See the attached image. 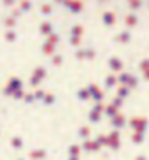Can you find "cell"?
I'll list each match as a JSON object with an SVG mask.
<instances>
[{"instance_id":"cell-1","label":"cell","mask_w":149,"mask_h":160,"mask_svg":"<svg viewBox=\"0 0 149 160\" xmlns=\"http://www.w3.org/2000/svg\"><path fill=\"white\" fill-rule=\"evenodd\" d=\"M18 90H23V81H21V78H18V76H12V78L7 81V85L4 86L2 93H4L5 97H12L14 92H18Z\"/></svg>"},{"instance_id":"cell-2","label":"cell","mask_w":149,"mask_h":160,"mask_svg":"<svg viewBox=\"0 0 149 160\" xmlns=\"http://www.w3.org/2000/svg\"><path fill=\"white\" fill-rule=\"evenodd\" d=\"M128 127L133 128V132H147L149 120L144 116H133L130 122H128Z\"/></svg>"},{"instance_id":"cell-3","label":"cell","mask_w":149,"mask_h":160,"mask_svg":"<svg viewBox=\"0 0 149 160\" xmlns=\"http://www.w3.org/2000/svg\"><path fill=\"white\" fill-rule=\"evenodd\" d=\"M103 111H105V104L97 102L93 108H91V111L88 113V120L91 123H100L102 122V116H103Z\"/></svg>"},{"instance_id":"cell-4","label":"cell","mask_w":149,"mask_h":160,"mask_svg":"<svg viewBox=\"0 0 149 160\" xmlns=\"http://www.w3.org/2000/svg\"><path fill=\"white\" fill-rule=\"evenodd\" d=\"M46 76H47L46 67H37V69L33 71V74H32V78H30V83H28V85L33 86V88H39V86H41V81L46 79Z\"/></svg>"},{"instance_id":"cell-5","label":"cell","mask_w":149,"mask_h":160,"mask_svg":"<svg viewBox=\"0 0 149 160\" xmlns=\"http://www.w3.org/2000/svg\"><path fill=\"white\" fill-rule=\"evenodd\" d=\"M107 146L112 151H118L121 148V134H119V130H112L111 134H107Z\"/></svg>"},{"instance_id":"cell-6","label":"cell","mask_w":149,"mask_h":160,"mask_svg":"<svg viewBox=\"0 0 149 160\" xmlns=\"http://www.w3.org/2000/svg\"><path fill=\"white\" fill-rule=\"evenodd\" d=\"M75 60H93L97 57V51H95L93 48H79L77 51H75Z\"/></svg>"},{"instance_id":"cell-7","label":"cell","mask_w":149,"mask_h":160,"mask_svg":"<svg viewBox=\"0 0 149 160\" xmlns=\"http://www.w3.org/2000/svg\"><path fill=\"white\" fill-rule=\"evenodd\" d=\"M107 65L112 71V74H119V72H123V69H125V63H123V60L119 57H111L107 60Z\"/></svg>"},{"instance_id":"cell-8","label":"cell","mask_w":149,"mask_h":160,"mask_svg":"<svg viewBox=\"0 0 149 160\" xmlns=\"http://www.w3.org/2000/svg\"><path fill=\"white\" fill-rule=\"evenodd\" d=\"M86 88H88V92H89V97L95 100V104H97V102H102V99H103V90L100 88V86L95 85V83H91V85H88Z\"/></svg>"},{"instance_id":"cell-9","label":"cell","mask_w":149,"mask_h":160,"mask_svg":"<svg viewBox=\"0 0 149 160\" xmlns=\"http://www.w3.org/2000/svg\"><path fill=\"white\" fill-rule=\"evenodd\" d=\"M81 150L86 151V153H98V151L102 150V146L98 144L95 139H86V141H83V144H81Z\"/></svg>"},{"instance_id":"cell-10","label":"cell","mask_w":149,"mask_h":160,"mask_svg":"<svg viewBox=\"0 0 149 160\" xmlns=\"http://www.w3.org/2000/svg\"><path fill=\"white\" fill-rule=\"evenodd\" d=\"M65 9H69L72 14H81L84 9V2L83 0H67Z\"/></svg>"},{"instance_id":"cell-11","label":"cell","mask_w":149,"mask_h":160,"mask_svg":"<svg viewBox=\"0 0 149 160\" xmlns=\"http://www.w3.org/2000/svg\"><path fill=\"white\" fill-rule=\"evenodd\" d=\"M111 125H112V128H114V130H121V128L128 127V120H126V116L123 113H119L118 116H114L111 120Z\"/></svg>"},{"instance_id":"cell-12","label":"cell","mask_w":149,"mask_h":160,"mask_svg":"<svg viewBox=\"0 0 149 160\" xmlns=\"http://www.w3.org/2000/svg\"><path fill=\"white\" fill-rule=\"evenodd\" d=\"M39 32L44 35V37H49L51 33H55V27H53V23L49 21V19H46V21H42L41 23V27H39Z\"/></svg>"},{"instance_id":"cell-13","label":"cell","mask_w":149,"mask_h":160,"mask_svg":"<svg viewBox=\"0 0 149 160\" xmlns=\"http://www.w3.org/2000/svg\"><path fill=\"white\" fill-rule=\"evenodd\" d=\"M116 14H114V12H112V11H105V12H103L102 14V23L105 25V27H107V28H111V27H114V25H116Z\"/></svg>"},{"instance_id":"cell-14","label":"cell","mask_w":149,"mask_h":160,"mask_svg":"<svg viewBox=\"0 0 149 160\" xmlns=\"http://www.w3.org/2000/svg\"><path fill=\"white\" fill-rule=\"evenodd\" d=\"M114 41H116V42H119V44H128L132 41V32L128 28L121 30L119 33H116V35H114Z\"/></svg>"},{"instance_id":"cell-15","label":"cell","mask_w":149,"mask_h":160,"mask_svg":"<svg viewBox=\"0 0 149 160\" xmlns=\"http://www.w3.org/2000/svg\"><path fill=\"white\" fill-rule=\"evenodd\" d=\"M125 25L128 27V30L137 27V25H139V16H137L135 12H128V14L125 16Z\"/></svg>"},{"instance_id":"cell-16","label":"cell","mask_w":149,"mask_h":160,"mask_svg":"<svg viewBox=\"0 0 149 160\" xmlns=\"http://www.w3.org/2000/svg\"><path fill=\"white\" fill-rule=\"evenodd\" d=\"M46 153L47 151L44 150V148H37V150H32L28 153V158L30 160H44L46 158Z\"/></svg>"},{"instance_id":"cell-17","label":"cell","mask_w":149,"mask_h":160,"mask_svg":"<svg viewBox=\"0 0 149 160\" xmlns=\"http://www.w3.org/2000/svg\"><path fill=\"white\" fill-rule=\"evenodd\" d=\"M89 136H91V127L89 125H83V127L77 128V137L79 139L86 141V139H89Z\"/></svg>"},{"instance_id":"cell-18","label":"cell","mask_w":149,"mask_h":160,"mask_svg":"<svg viewBox=\"0 0 149 160\" xmlns=\"http://www.w3.org/2000/svg\"><path fill=\"white\" fill-rule=\"evenodd\" d=\"M132 76H133V74H130V72H126V71L119 72V74H118V83H119V86H128Z\"/></svg>"},{"instance_id":"cell-19","label":"cell","mask_w":149,"mask_h":160,"mask_svg":"<svg viewBox=\"0 0 149 160\" xmlns=\"http://www.w3.org/2000/svg\"><path fill=\"white\" fill-rule=\"evenodd\" d=\"M41 51H42V55H46V57H55V55H56V53H55L56 51V46H53V44H49V42L44 41Z\"/></svg>"},{"instance_id":"cell-20","label":"cell","mask_w":149,"mask_h":160,"mask_svg":"<svg viewBox=\"0 0 149 160\" xmlns=\"http://www.w3.org/2000/svg\"><path fill=\"white\" fill-rule=\"evenodd\" d=\"M103 83H105V90H112L118 85V74H107Z\"/></svg>"},{"instance_id":"cell-21","label":"cell","mask_w":149,"mask_h":160,"mask_svg":"<svg viewBox=\"0 0 149 160\" xmlns=\"http://www.w3.org/2000/svg\"><path fill=\"white\" fill-rule=\"evenodd\" d=\"M103 114H105L107 118H111V120H112L114 116H118V114H119V109L114 108L112 104H107V106H105V111H103Z\"/></svg>"},{"instance_id":"cell-22","label":"cell","mask_w":149,"mask_h":160,"mask_svg":"<svg viewBox=\"0 0 149 160\" xmlns=\"http://www.w3.org/2000/svg\"><path fill=\"white\" fill-rule=\"evenodd\" d=\"M75 97L81 100V102H86V100H89L91 97H89V92L88 88H79L77 90V93H75Z\"/></svg>"},{"instance_id":"cell-23","label":"cell","mask_w":149,"mask_h":160,"mask_svg":"<svg viewBox=\"0 0 149 160\" xmlns=\"http://www.w3.org/2000/svg\"><path fill=\"white\" fill-rule=\"evenodd\" d=\"M128 7H130L132 12H137L139 9L144 7V0H132V2H128Z\"/></svg>"},{"instance_id":"cell-24","label":"cell","mask_w":149,"mask_h":160,"mask_svg":"<svg viewBox=\"0 0 149 160\" xmlns=\"http://www.w3.org/2000/svg\"><path fill=\"white\" fill-rule=\"evenodd\" d=\"M144 137H146V132H133L132 134V142L133 144H142L144 142Z\"/></svg>"},{"instance_id":"cell-25","label":"cell","mask_w":149,"mask_h":160,"mask_svg":"<svg viewBox=\"0 0 149 160\" xmlns=\"http://www.w3.org/2000/svg\"><path fill=\"white\" fill-rule=\"evenodd\" d=\"M81 144H77V142H74V144L69 146V157H79L81 155Z\"/></svg>"},{"instance_id":"cell-26","label":"cell","mask_w":149,"mask_h":160,"mask_svg":"<svg viewBox=\"0 0 149 160\" xmlns=\"http://www.w3.org/2000/svg\"><path fill=\"white\" fill-rule=\"evenodd\" d=\"M84 33V27L83 25H72V28H70V35H74V37H83Z\"/></svg>"},{"instance_id":"cell-27","label":"cell","mask_w":149,"mask_h":160,"mask_svg":"<svg viewBox=\"0 0 149 160\" xmlns=\"http://www.w3.org/2000/svg\"><path fill=\"white\" fill-rule=\"evenodd\" d=\"M4 39L7 41V42H16V39H18V32H16V30H5Z\"/></svg>"},{"instance_id":"cell-28","label":"cell","mask_w":149,"mask_h":160,"mask_svg":"<svg viewBox=\"0 0 149 160\" xmlns=\"http://www.w3.org/2000/svg\"><path fill=\"white\" fill-rule=\"evenodd\" d=\"M41 14L42 16H51L53 14V5L49 4V2H44V4L41 5Z\"/></svg>"},{"instance_id":"cell-29","label":"cell","mask_w":149,"mask_h":160,"mask_svg":"<svg viewBox=\"0 0 149 160\" xmlns=\"http://www.w3.org/2000/svg\"><path fill=\"white\" fill-rule=\"evenodd\" d=\"M16 21H18V19L14 18V16H7V18L4 19V25H5V28L7 30H14V27H16Z\"/></svg>"},{"instance_id":"cell-30","label":"cell","mask_w":149,"mask_h":160,"mask_svg":"<svg viewBox=\"0 0 149 160\" xmlns=\"http://www.w3.org/2000/svg\"><path fill=\"white\" fill-rule=\"evenodd\" d=\"M19 11H21V12H28V11L32 9V0H21V2H19V7H18Z\"/></svg>"},{"instance_id":"cell-31","label":"cell","mask_w":149,"mask_h":160,"mask_svg":"<svg viewBox=\"0 0 149 160\" xmlns=\"http://www.w3.org/2000/svg\"><path fill=\"white\" fill-rule=\"evenodd\" d=\"M11 146H12L14 150H21V148H23V139L19 136H14L12 139H11Z\"/></svg>"},{"instance_id":"cell-32","label":"cell","mask_w":149,"mask_h":160,"mask_svg":"<svg viewBox=\"0 0 149 160\" xmlns=\"http://www.w3.org/2000/svg\"><path fill=\"white\" fill-rule=\"evenodd\" d=\"M130 92H132V90L128 88V86H119V88H118V95H116V97H119V99L125 100L126 97L130 95Z\"/></svg>"},{"instance_id":"cell-33","label":"cell","mask_w":149,"mask_h":160,"mask_svg":"<svg viewBox=\"0 0 149 160\" xmlns=\"http://www.w3.org/2000/svg\"><path fill=\"white\" fill-rule=\"evenodd\" d=\"M46 42H49V44H53V46H58V42H60V33H51L49 37L46 39Z\"/></svg>"},{"instance_id":"cell-34","label":"cell","mask_w":149,"mask_h":160,"mask_svg":"<svg viewBox=\"0 0 149 160\" xmlns=\"http://www.w3.org/2000/svg\"><path fill=\"white\" fill-rule=\"evenodd\" d=\"M139 69H140V72H142V74L149 71V58H142V60H140Z\"/></svg>"},{"instance_id":"cell-35","label":"cell","mask_w":149,"mask_h":160,"mask_svg":"<svg viewBox=\"0 0 149 160\" xmlns=\"http://www.w3.org/2000/svg\"><path fill=\"white\" fill-rule=\"evenodd\" d=\"M42 102L46 104V106H53V104L56 102V97L53 93H46V97H44V100Z\"/></svg>"},{"instance_id":"cell-36","label":"cell","mask_w":149,"mask_h":160,"mask_svg":"<svg viewBox=\"0 0 149 160\" xmlns=\"http://www.w3.org/2000/svg\"><path fill=\"white\" fill-rule=\"evenodd\" d=\"M33 97H35V100H44V97H46V92L42 88H37L35 92H33Z\"/></svg>"},{"instance_id":"cell-37","label":"cell","mask_w":149,"mask_h":160,"mask_svg":"<svg viewBox=\"0 0 149 160\" xmlns=\"http://www.w3.org/2000/svg\"><path fill=\"white\" fill-rule=\"evenodd\" d=\"M95 141H97L100 146H107V136H103V134H98V136L95 137Z\"/></svg>"},{"instance_id":"cell-38","label":"cell","mask_w":149,"mask_h":160,"mask_svg":"<svg viewBox=\"0 0 149 160\" xmlns=\"http://www.w3.org/2000/svg\"><path fill=\"white\" fill-rule=\"evenodd\" d=\"M69 44H70V46H74V48H79L81 46V37H74V35H70Z\"/></svg>"},{"instance_id":"cell-39","label":"cell","mask_w":149,"mask_h":160,"mask_svg":"<svg viewBox=\"0 0 149 160\" xmlns=\"http://www.w3.org/2000/svg\"><path fill=\"white\" fill-rule=\"evenodd\" d=\"M51 62H53V65H61L63 63V55H55V57H51Z\"/></svg>"},{"instance_id":"cell-40","label":"cell","mask_w":149,"mask_h":160,"mask_svg":"<svg viewBox=\"0 0 149 160\" xmlns=\"http://www.w3.org/2000/svg\"><path fill=\"white\" fill-rule=\"evenodd\" d=\"M25 90H18V92H14V95H12V99H16V100H25Z\"/></svg>"},{"instance_id":"cell-41","label":"cell","mask_w":149,"mask_h":160,"mask_svg":"<svg viewBox=\"0 0 149 160\" xmlns=\"http://www.w3.org/2000/svg\"><path fill=\"white\" fill-rule=\"evenodd\" d=\"M123 102H125V100L123 99H119V97H114V99H112V106H114V108H118V109H121V106H123Z\"/></svg>"},{"instance_id":"cell-42","label":"cell","mask_w":149,"mask_h":160,"mask_svg":"<svg viewBox=\"0 0 149 160\" xmlns=\"http://www.w3.org/2000/svg\"><path fill=\"white\" fill-rule=\"evenodd\" d=\"M139 86V78H135V76H132V79H130V83H128V88H137Z\"/></svg>"},{"instance_id":"cell-43","label":"cell","mask_w":149,"mask_h":160,"mask_svg":"<svg viewBox=\"0 0 149 160\" xmlns=\"http://www.w3.org/2000/svg\"><path fill=\"white\" fill-rule=\"evenodd\" d=\"M2 4H4L5 7H14V5L18 4V0H2Z\"/></svg>"},{"instance_id":"cell-44","label":"cell","mask_w":149,"mask_h":160,"mask_svg":"<svg viewBox=\"0 0 149 160\" xmlns=\"http://www.w3.org/2000/svg\"><path fill=\"white\" fill-rule=\"evenodd\" d=\"M25 102H26V104H33V102H35L33 93H26V95H25Z\"/></svg>"},{"instance_id":"cell-45","label":"cell","mask_w":149,"mask_h":160,"mask_svg":"<svg viewBox=\"0 0 149 160\" xmlns=\"http://www.w3.org/2000/svg\"><path fill=\"white\" fill-rule=\"evenodd\" d=\"M21 14H23V12H21V11H19V9H14L12 12H11V16H14V18H16V19H18L19 16H21Z\"/></svg>"},{"instance_id":"cell-46","label":"cell","mask_w":149,"mask_h":160,"mask_svg":"<svg viewBox=\"0 0 149 160\" xmlns=\"http://www.w3.org/2000/svg\"><path fill=\"white\" fill-rule=\"evenodd\" d=\"M135 160H147V157H146V155H137Z\"/></svg>"},{"instance_id":"cell-47","label":"cell","mask_w":149,"mask_h":160,"mask_svg":"<svg viewBox=\"0 0 149 160\" xmlns=\"http://www.w3.org/2000/svg\"><path fill=\"white\" fill-rule=\"evenodd\" d=\"M142 76H144V79H146V81H149V71H147V72H144Z\"/></svg>"},{"instance_id":"cell-48","label":"cell","mask_w":149,"mask_h":160,"mask_svg":"<svg viewBox=\"0 0 149 160\" xmlns=\"http://www.w3.org/2000/svg\"><path fill=\"white\" fill-rule=\"evenodd\" d=\"M69 160H81L79 157H69Z\"/></svg>"},{"instance_id":"cell-49","label":"cell","mask_w":149,"mask_h":160,"mask_svg":"<svg viewBox=\"0 0 149 160\" xmlns=\"http://www.w3.org/2000/svg\"><path fill=\"white\" fill-rule=\"evenodd\" d=\"M98 4H105V2H107V0H97Z\"/></svg>"},{"instance_id":"cell-50","label":"cell","mask_w":149,"mask_h":160,"mask_svg":"<svg viewBox=\"0 0 149 160\" xmlns=\"http://www.w3.org/2000/svg\"><path fill=\"white\" fill-rule=\"evenodd\" d=\"M16 160H26V158H16Z\"/></svg>"},{"instance_id":"cell-51","label":"cell","mask_w":149,"mask_h":160,"mask_svg":"<svg viewBox=\"0 0 149 160\" xmlns=\"http://www.w3.org/2000/svg\"><path fill=\"white\" fill-rule=\"evenodd\" d=\"M126 2H132V0H126Z\"/></svg>"},{"instance_id":"cell-52","label":"cell","mask_w":149,"mask_h":160,"mask_svg":"<svg viewBox=\"0 0 149 160\" xmlns=\"http://www.w3.org/2000/svg\"><path fill=\"white\" fill-rule=\"evenodd\" d=\"M147 7H149V2H147Z\"/></svg>"}]
</instances>
